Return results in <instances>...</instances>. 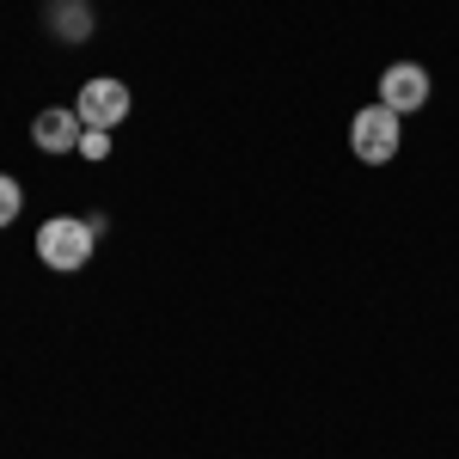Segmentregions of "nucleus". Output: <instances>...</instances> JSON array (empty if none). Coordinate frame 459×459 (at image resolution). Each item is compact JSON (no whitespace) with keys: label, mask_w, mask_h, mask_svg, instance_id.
Listing matches in <instances>:
<instances>
[{"label":"nucleus","mask_w":459,"mask_h":459,"mask_svg":"<svg viewBox=\"0 0 459 459\" xmlns=\"http://www.w3.org/2000/svg\"><path fill=\"white\" fill-rule=\"evenodd\" d=\"M92 246H99V233H92V221H80V214H56V221H43L37 227V257L49 264V270H86L92 264Z\"/></svg>","instance_id":"1"},{"label":"nucleus","mask_w":459,"mask_h":459,"mask_svg":"<svg viewBox=\"0 0 459 459\" xmlns=\"http://www.w3.org/2000/svg\"><path fill=\"white\" fill-rule=\"evenodd\" d=\"M398 129H404V117L386 105H361L350 117V153L361 166H386L398 160Z\"/></svg>","instance_id":"2"},{"label":"nucleus","mask_w":459,"mask_h":459,"mask_svg":"<svg viewBox=\"0 0 459 459\" xmlns=\"http://www.w3.org/2000/svg\"><path fill=\"white\" fill-rule=\"evenodd\" d=\"M74 110H80V123H86V129H123V123H129V110H135V99H129V86H123L117 74H99V80H86V86H80Z\"/></svg>","instance_id":"3"},{"label":"nucleus","mask_w":459,"mask_h":459,"mask_svg":"<svg viewBox=\"0 0 459 459\" xmlns=\"http://www.w3.org/2000/svg\"><path fill=\"white\" fill-rule=\"evenodd\" d=\"M380 105L398 110V117H411V110L429 105V68L423 62H392L380 74Z\"/></svg>","instance_id":"4"},{"label":"nucleus","mask_w":459,"mask_h":459,"mask_svg":"<svg viewBox=\"0 0 459 459\" xmlns=\"http://www.w3.org/2000/svg\"><path fill=\"white\" fill-rule=\"evenodd\" d=\"M80 135H86V123H80V110H68V105L37 110V123H31V142L43 147V153H80Z\"/></svg>","instance_id":"5"},{"label":"nucleus","mask_w":459,"mask_h":459,"mask_svg":"<svg viewBox=\"0 0 459 459\" xmlns=\"http://www.w3.org/2000/svg\"><path fill=\"white\" fill-rule=\"evenodd\" d=\"M49 31L62 37V43H86L92 37V6L86 0H56L49 6Z\"/></svg>","instance_id":"6"},{"label":"nucleus","mask_w":459,"mask_h":459,"mask_svg":"<svg viewBox=\"0 0 459 459\" xmlns=\"http://www.w3.org/2000/svg\"><path fill=\"white\" fill-rule=\"evenodd\" d=\"M19 209H25V190H19V178L0 172V227H13V221H19Z\"/></svg>","instance_id":"7"},{"label":"nucleus","mask_w":459,"mask_h":459,"mask_svg":"<svg viewBox=\"0 0 459 459\" xmlns=\"http://www.w3.org/2000/svg\"><path fill=\"white\" fill-rule=\"evenodd\" d=\"M80 153H86V160H105L110 153V129H86V135H80Z\"/></svg>","instance_id":"8"},{"label":"nucleus","mask_w":459,"mask_h":459,"mask_svg":"<svg viewBox=\"0 0 459 459\" xmlns=\"http://www.w3.org/2000/svg\"><path fill=\"white\" fill-rule=\"evenodd\" d=\"M49 6H56V0H49Z\"/></svg>","instance_id":"9"}]
</instances>
